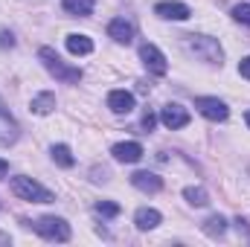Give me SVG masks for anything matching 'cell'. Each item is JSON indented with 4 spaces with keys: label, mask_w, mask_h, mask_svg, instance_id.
Instances as JSON below:
<instances>
[{
    "label": "cell",
    "mask_w": 250,
    "mask_h": 247,
    "mask_svg": "<svg viewBox=\"0 0 250 247\" xmlns=\"http://www.w3.org/2000/svg\"><path fill=\"white\" fill-rule=\"evenodd\" d=\"M239 73H242V76L250 82V56H248V59H242V64H239Z\"/></svg>",
    "instance_id": "cell-24"
},
{
    "label": "cell",
    "mask_w": 250,
    "mask_h": 247,
    "mask_svg": "<svg viewBox=\"0 0 250 247\" xmlns=\"http://www.w3.org/2000/svg\"><path fill=\"white\" fill-rule=\"evenodd\" d=\"M108 108L114 114H131L134 111V96L128 90H111L108 93Z\"/></svg>",
    "instance_id": "cell-11"
},
{
    "label": "cell",
    "mask_w": 250,
    "mask_h": 247,
    "mask_svg": "<svg viewBox=\"0 0 250 247\" xmlns=\"http://www.w3.org/2000/svg\"><path fill=\"white\" fill-rule=\"evenodd\" d=\"M233 18H236L239 23L250 26V3H236V6H233Z\"/></svg>",
    "instance_id": "cell-22"
},
{
    "label": "cell",
    "mask_w": 250,
    "mask_h": 247,
    "mask_svg": "<svg viewBox=\"0 0 250 247\" xmlns=\"http://www.w3.org/2000/svg\"><path fill=\"white\" fill-rule=\"evenodd\" d=\"M9 186H12V192H15L21 201H29V204H50V201H56V195H53L50 189H44L38 181H32V178H26V175L12 178Z\"/></svg>",
    "instance_id": "cell-3"
},
{
    "label": "cell",
    "mask_w": 250,
    "mask_h": 247,
    "mask_svg": "<svg viewBox=\"0 0 250 247\" xmlns=\"http://www.w3.org/2000/svg\"><path fill=\"white\" fill-rule=\"evenodd\" d=\"M154 15H160L166 21H187L189 15H192V9H189L187 3H178V0H163V3L154 6Z\"/></svg>",
    "instance_id": "cell-8"
},
{
    "label": "cell",
    "mask_w": 250,
    "mask_h": 247,
    "mask_svg": "<svg viewBox=\"0 0 250 247\" xmlns=\"http://www.w3.org/2000/svg\"><path fill=\"white\" fill-rule=\"evenodd\" d=\"M111 154L120 160V163H137V160H143V145L140 143H134V140H128V143H117L114 148H111Z\"/></svg>",
    "instance_id": "cell-9"
},
{
    "label": "cell",
    "mask_w": 250,
    "mask_h": 247,
    "mask_svg": "<svg viewBox=\"0 0 250 247\" xmlns=\"http://www.w3.org/2000/svg\"><path fill=\"white\" fill-rule=\"evenodd\" d=\"M18 140V123L9 117V111L0 105V145H9Z\"/></svg>",
    "instance_id": "cell-13"
},
{
    "label": "cell",
    "mask_w": 250,
    "mask_h": 247,
    "mask_svg": "<svg viewBox=\"0 0 250 247\" xmlns=\"http://www.w3.org/2000/svg\"><path fill=\"white\" fill-rule=\"evenodd\" d=\"M12 44H15L12 32H0V47H12Z\"/></svg>",
    "instance_id": "cell-25"
},
{
    "label": "cell",
    "mask_w": 250,
    "mask_h": 247,
    "mask_svg": "<svg viewBox=\"0 0 250 247\" xmlns=\"http://www.w3.org/2000/svg\"><path fill=\"white\" fill-rule=\"evenodd\" d=\"M140 62L146 64L148 73H154V76H166V70H169L166 56H163L154 44H143V47H140Z\"/></svg>",
    "instance_id": "cell-6"
},
{
    "label": "cell",
    "mask_w": 250,
    "mask_h": 247,
    "mask_svg": "<svg viewBox=\"0 0 250 247\" xmlns=\"http://www.w3.org/2000/svg\"><path fill=\"white\" fill-rule=\"evenodd\" d=\"M195 108H198V114L207 117L209 123H224V120L230 117V108H227L221 99H215V96H198V99H195Z\"/></svg>",
    "instance_id": "cell-5"
},
{
    "label": "cell",
    "mask_w": 250,
    "mask_h": 247,
    "mask_svg": "<svg viewBox=\"0 0 250 247\" xmlns=\"http://www.w3.org/2000/svg\"><path fill=\"white\" fill-rule=\"evenodd\" d=\"M160 123L166 125L169 131H178V128H187L189 125V111L181 105H166L160 111Z\"/></svg>",
    "instance_id": "cell-7"
},
{
    "label": "cell",
    "mask_w": 250,
    "mask_h": 247,
    "mask_svg": "<svg viewBox=\"0 0 250 247\" xmlns=\"http://www.w3.org/2000/svg\"><path fill=\"white\" fill-rule=\"evenodd\" d=\"M184 198H187L192 206H207V204H209V195H207L204 186H187V189H184Z\"/></svg>",
    "instance_id": "cell-20"
},
{
    "label": "cell",
    "mask_w": 250,
    "mask_h": 247,
    "mask_svg": "<svg viewBox=\"0 0 250 247\" xmlns=\"http://www.w3.org/2000/svg\"><path fill=\"white\" fill-rule=\"evenodd\" d=\"M67 50L73 56H90L93 53V41L87 35H67Z\"/></svg>",
    "instance_id": "cell-17"
},
{
    "label": "cell",
    "mask_w": 250,
    "mask_h": 247,
    "mask_svg": "<svg viewBox=\"0 0 250 247\" xmlns=\"http://www.w3.org/2000/svg\"><path fill=\"white\" fill-rule=\"evenodd\" d=\"M131 184L137 186L140 192H160L163 189V178H157L154 172H134Z\"/></svg>",
    "instance_id": "cell-12"
},
{
    "label": "cell",
    "mask_w": 250,
    "mask_h": 247,
    "mask_svg": "<svg viewBox=\"0 0 250 247\" xmlns=\"http://www.w3.org/2000/svg\"><path fill=\"white\" fill-rule=\"evenodd\" d=\"M143 131H146V134H148V131H154V125H157V117H154V114H151V111H146V114H143Z\"/></svg>",
    "instance_id": "cell-23"
},
{
    "label": "cell",
    "mask_w": 250,
    "mask_h": 247,
    "mask_svg": "<svg viewBox=\"0 0 250 247\" xmlns=\"http://www.w3.org/2000/svg\"><path fill=\"white\" fill-rule=\"evenodd\" d=\"M6 242H9V236H6V233H0V245H6Z\"/></svg>",
    "instance_id": "cell-27"
},
{
    "label": "cell",
    "mask_w": 250,
    "mask_h": 247,
    "mask_svg": "<svg viewBox=\"0 0 250 247\" xmlns=\"http://www.w3.org/2000/svg\"><path fill=\"white\" fill-rule=\"evenodd\" d=\"M53 108H56V93H50V90H44V93L32 96V102H29V111H32V114H38V117L53 114Z\"/></svg>",
    "instance_id": "cell-14"
},
{
    "label": "cell",
    "mask_w": 250,
    "mask_h": 247,
    "mask_svg": "<svg viewBox=\"0 0 250 247\" xmlns=\"http://www.w3.org/2000/svg\"><path fill=\"white\" fill-rule=\"evenodd\" d=\"M6 172H9V163H6V160H3V157H0V178H3V175H6Z\"/></svg>",
    "instance_id": "cell-26"
},
{
    "label": "cell",
    "mask_w": 250,
    "mask_h": 247,
    "mask_svg": "<svg viewBox=\"0 0 250 247\" xmlns=\"http://www.w3.org/2000/svg\"><path fill=\"white\" fill-rule=\"evenodd\" d=\"M108 35L117 41V44H131L134 41V23L125 21V18H114L108 23Z\"/></svg>",
    "instance_id": "cell-10"
},
{
    "label": "cell",
    "mask_w": 250,
    "mask_h": 247,
    "mask_svg": "<svg viewBox=\"0 0 250 247\" xmlns=\"http://www.w3.org/2000/svg\"><path fill=\"white\" fill-rule=\"evenodd\" d=\"M62 9L73 18H87L93 15V0H62Z\"/></svg>",
    "instance_id": "cell-16"
},
{
    "label": "cell",
    "mask_w": 250,
    "mask_h": 247,
    "mask_svg": "<svg viewBox=\"0 0 250 247\" xmlns=\"http://www.w3.org/2000/svg\"><path fill=\"white\" fill-rule=\"evenodd\" d=\"M96 212H99L102 218H117V215H120V204H114V201H99V204H96Z\"/></svg>",
    "instance_id": "cell-21"
},
{
    "label": "cell",
    "mask_w": 250,
    "mask_h": 247,
    "mask_svg": "<svg viewBox=\"0 0 250 247\" xmlns=\"http://www.w3.org/2000/svg\"><path fill=\"white\" fill-rule=\"evenodd\" d=\"M184 50L189 56L201 59V62H209V64H221V44L209 35H184Z\"/></svg>",
    "instance_id": "cell-2"
},
{
    "label": "cell",
    "mask_w": 250,
    "mask_h": 247,
    "mask_svg": "<svg viewBox=\"0 0 250 247\" xmlns=\"http://www.w3.org/2000/svg\"><path fill=\"white\" fill-rule=\"evenodd\" d=\"M53 160H56V163H59L62 169H73V166H76V157H73L70 145H64V143L53 145Z\"/></svg>",
    "instance_id": "cell-19"
},
{
    "label": "cell",
    "mask_w": 250,
    "mask_h": 247,
    "mask_svg": "<svg viewBox=\"0 0 250 247\" xmlns=\"http://www.w3.org/2000/svg\"><path fill=\"white\" fill-rule=\"evenodd\" d=\"M245 123H248V128H250V111H248V114H245Z\"/></svg>",
    "instance_id": "cell-28"
},
{
    "label": "cell",
    "mask_w": 250,
    "mask_h": 247,
    "mask_svg": "<svg viewBox=\"0 0 250 247\" xmlns=\"http://www.w3.org/2000/svg\"><path fill=\"white\" fill-rule=\"evenodd\" d=\"M35 233L44 236L47 242H70V224L56 215H44L35 221Z\"/></svg>",
    "instance_id": "cell-4"
},
{
    "label": "cell",
    "mask_w": 250,
    "mask_h": 247,
    "mask_svg": "<svg viewBox=\"0 0 250 247\" xmlns=\"http://www.w3.org/2000/svg\"><path fill=\"white\" fill-rule=\"evenodd\" d=\"M134 224H137V230H154L160 224V212L151 209V206H143V209L134 212Z\"/></svg>",
    "instance_id": "cell-15"
},
{
    "label": "cell",
    "mask_w": 250,
    "mask_h": 247,
    "mask_svg": "<svg viewBox=\"0 0 250 247\" xmlns=\"http://www.w3.org/2000/svg\"><path fill=\"white\" fill-rule=\"evenodd\" d=\"M201 230H204L209 239H221V236L227 233V221H224V215H209V218L201 224Z\"/></svg>",
    "instance_id": "cell-18"
},
{
    "label": "cell",
    "mask_w": 250,
    "mask_h": 247,
    "mask_svg": "<svg viewBox=\"0 0 250 247\" xmlns=\"http://www.w3.org/2000/svg\"><path fill=\"white\" fill-rule=\"evenodd\" d=\"M38 62L50 70V76H56L64 84H79V82H82V70L64 64L62 56H59L56 50H50V47H41V50H38Z\"/></svg>",
    "instance_id": "cell-1"
}]
</instances>
